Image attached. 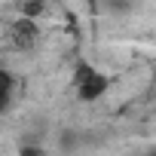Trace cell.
<instances>
[{
  "label": "cell",
  "mask_w": 156,
  "mask_h": 156,
  "mask_svg": "<svg viewBox=\"0 0 156 156\" xmlns=\"http://www.w3.org/2000/svg\"><path fill=\"white\" fill-rule=\"evenodd\" d=\"M19 156H46V150L40 144H22L19 147Z\"/></svg>",
  "instance_id": "cell-4"
},
{
  "label": "cell",
  "mask_w": 156,
  "mask_h": 156,
  "mask_svg": "<svg viewBox=\"0 0 156 156\" xmlns=\"http://www.w3.org/2000/svg\"><path fill=\"white\" fill-rule=\"evenodd\" d=\"M9 104H12V95H3V92H0V113H6Z\"/></svg>",
  "instance_id": "cell-5"
},
{
  "label": "cell",
  "mask_w": 156,
  "mask_h": 156,
  "mask_svg": "<svg viewBox=\"0 0 156 156\" xmlns=\"http://www.w3.org/2000/svg\"><path fill=\"white\" fill-rule=\"evenodd\" d=\"M141 156H156V153H141Z\"/></svg>",
  "instance_id": "cell-6"
},
{
  "label": "cell",
  "mask_w": 156,
  "mask_h": 156,
  "mask_svg": "<svg viewBox=\"0 0 156 156\" xmlns=\"http://www.w3.org/2000/svg\"><path fill=\"white\" fill-rule=\"evenodd\" d=\"M107 89H110L107 73H101L89 64H80V73H76V98L80 101H98Z\"/></svg>",
  "instance_id": "cell-1"
},
{
  "label": "cell",
  "mask_w": 156,
  "mask_h": 156,
  "mask_svg": "<svg viewBox=\"0 0 156 156\" xmlns=\"http://www.w3.org/2000/svg\"><path fill=\"white\" fill-rule=\"evenodd\" d=\"M43 0H25V19H40Z\"/></svg>",
  "instance_id": "cell-3"
},
{
  "label": "cell",
  "mask_w": 156,
  "mask_h": 156,
  "mask_svg": "<svg viewBox=\"0 0 156 156\" xmlns=\"http://www.w3.org/2000/svg\"><path fill=\"white\" fill-rule=\"evenodd\" d=\"M12 86H16L12 73H9L6 67H0V92H3V95H12Z\"/></svg>",
  "instance_id": "cell-2"
}]
</instances>
